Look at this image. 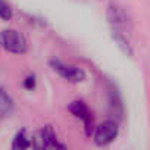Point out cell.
<instances>
[{
    "instance_id": "6da1fadb",
    "label": "cell",
    "mask_w": 150,
    "mask_h": 150,
    "mask_svg": "<svg viewBox=\"0 0 150 150\" xmlns=\"http://www.w3.org/2000/svg\"><path fill=\"white\" fill-rule=\"evenodd\" d=\"M0 47L9 53L24 54L28 50V41L25 35L16 30H3L0 33Z\"/></svg>"
},
{
    "instance_id": "7a4b0ae2",
    "label": "cell",
    "mask_w": 150,
    "mask_h": 150,
    "mask_svg": "<svg viewBox=\"0 0 150 150\" xmlns=\"http://www.w3.org/2000/svg\"><path fill=\"white\" fill-rule=\"evenodd\" d=\"M108 16V22L112 28V33H119V34H125L131 31L132 25H131V19L128 16V13L124 11V8L118 6V5H110L108 8L106 12Z\"/></svg>"
},
{
    "instance_id": "3957f363",
    "label": "cell",
    "mask_w": 150,
    "mask_h": 150,
    "mask_svg": "<svg viewBox=\"0 0 150 150\" xmlns=\"http://www.w3.org/2000/svg\"><path fill=\"white\" fill-rule=\"evenodd\" d=\"M33 147H37V149H65L66 146L59 143L53 127L46 125L40 131H37V134L33 137Z\"/></svg>"
},
{
    "instance_id": "277c9868",
    "label": "cell",
    "mask_w": 150,
    "mask_h": 150,
    "mask_svg": "<svg viewBox=\"0 0 150 150\" xmlns=\"http://www.w3.org/2000/svg\"><path fill=\"white\" fill-rule=\"evenodd\" d=\"M50 66H52V69L56 74H59L62 78H65V80H68L71 83H81L83 80H86V72L81 68H78V66L63 63L59 59H52L50 60Z\"/></svg>"
},
{
    "instance_id": "5b68a950",
    "label": "cell",
    "mask_w": 150,
    "mask_h": 150,
    "mask_svg": "<svg viewBox=\"0 0 150 150\" xmlns=\"http://www.w3.org/2000/svg\"><path fill=\"white\" fill-rule=\"evenodd\" d=\"M118 132H119L118 124L115 121H106L96 128L93 138L97 146H108L118 137Z\"/></svg>"
},
{
    "instance_id": "8992f818",
    "label": "cell",
    "mask_w": 150,
    "mask_h": 150,
    "mask_svg": "<svg viewBox=\"0 0 150 150\" xmlns=\"http://www.w3.org/2000/svg\"><path fill=\"white\" fill-rule=\"evenodd\" d=\"M68 110H69L74 116H77V118H81V119H83L84 128H86V134H87L88 137H91L94 124H93V113H91L90 108H88L83 100H75V102L69 103Z\"/></svg>"
},
{
    "instance_id": "52a82bcc",
    "label": "cell",
    "mask_w": 150,
    "mask_h": 150,
    "mask_svg": "<svg viewBox=\"0 0 150 150\" xmlns=\"http://www.w3.org/2000/svg\"><path fill=\"white\" fill-rule=\"evenodd\" d=\"M33 146V138L28 135L27 129H21L16 132V135L13 137V141H12V149L15 150H24V149H28Z\"/></svg>"
},
{
    "instance_id": "ba28073f",
    "label": "cell",
    "mask_w": 150,
    "mask_h": 150,
    "mask_svg": "<svg viewBox=\"0 0 150 150\" xmlns=\"http://www.w3.org/2000/svg\"><path fill=\"white\" fill-rule=\"evenodd\" d=\"M13 108H15V105H13L12 97L6 93L5 88L0 87V112L5 115H11L13 112Z\"/></svg>"
},
{
    "instance_id": "9c48e42d",
    "label": "cell",
    "mask_w": 150,
    "mask_h": 150,
    "mask_svg": "<svg viewBox=\"0 0 150 150\" xmlns=\"http://www.w3.org/2000/svg\"><path fill=\"white\" fill-rule=\"evenodd\" d=\"M112 35H113V40L116 41L118 47H119L125 54L131 56V54H132V49H131V46H129V41H128L127 35H125V34H119V33H112Z\"/></svg>"
},
{
    "instance_id": "30bf717a",
    "label": "cell",
    "mask_w": 150,
    "mask_h": 150,
    "mask_svg": "<svg viewBox=\"0 0 150 150\" xmlns=\"http://www.w3.org/2000/svg\"><path fill=\"white\" fill-rule=\"evenodd\" d=\"M13 16V11L11 8V5L6 0H0V19L3 21H9Z\"/></svg>"
},
{
    "instance_id": "8fae6325",
    "label": "cell",
    "mask_w": 150,
    "mask_h": 150,
    "mask_svg": "<svg viewBox=\"0 0 150 150\" xmlns=\"http://www.w3.org/2000/svg\"><path fill=\"white\" fill-rule=\"evenodd\" d=\"M24 87L28 88V90H33L35 87V77H34V75H30V77L24 81Z\"/></svg>"
}]
</instances>
